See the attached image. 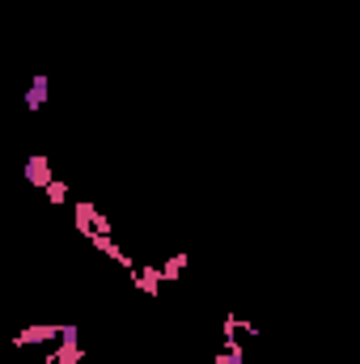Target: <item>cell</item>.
Segmentation results:
<instances>
[{"label": "cell", "mask_w": 360, "mask_h": 364, "mask_svg": "<svg viewBox=\"0 0 360 364\" xmlns=\"http://www.w3.org/2000/svg\"><path fill=\"white\" fill-rule=\"evenodd\" d=\"M212 364H246V356H242V343H225V352H216V360Z\"/></svg>", "instance_id": "8992f818"}, {"label": "cell", "mask_w": 360, "mask_h": 364, "mask_svg": "<svg viewBox=\"0 0 360 364\" xmlns=\"http://www.w3.org/2000/svg\"><path fill=\"white\" fill-rule=\"evenodd\" d=\"M43 195H47V199H51V203H64V199H68V186H64V182H47V186H43Z\"/></svg>", "instance_id": "ba28073f"}, {"label": "cell", "mask_w": 360, "mask_h": 364, "mask_svg": "<svg viewBox=\"0 0 360 364\" xmlns=\"http://www.w3.org/2000/svg\"><path fill=\"white\" fill-rule=\"evenodd\" d=\"M43 364H55V356H51V352H47V356H43Z\"/></svg>", "instance_id": "9c48e42d"}, {"label": "cell", "mask_w": 360, "mask_h": 364, "mask_svg": "<svg viewBox=\"0 0 360 364\" xmlns=\"http://www.w3.org/2000/svg\"><path fill=\"white\" fill-rule=\"evenodd\" d=\"M21 178L34 182V186H47V182L55 178V174H51V161H47L43 153H34V157H30V161L21 166Z\"/></svg>", "instance_id": "3957f363"}, {"label": "cell", "mask_w": 360, "mask_h": 364, "mask_svg": "<svg viewBox=\"0 0 360 364\" xmlns=\"http://www.w3.org/2000/svg\"><path fill=\"white\" fill-rule=\"evenodd\" d=\"M47 90H51V77H47V73L30 77V90H26V110H38V106L47 102Z\"/></svg>", "instance_id": "277c9868"}, {"label": "cell", "mask_w": 360, "mask_h": 364, "mask_svg": "<svg viewBox=\"0 0 360 364\" xmlns=\"http://www.w3.org/2000/svg\"><path fill=\"white\" fill-rule=\"evenodd\" d=\"M64 335V322H38V326H26L13 335V348H38V343H55Z\"/></svg>", "instance_id": "6da1fadb"}, {"label": "cell", "mask_w": 360, "mask_h": 364, "mask_svg": "<svg viewBox=\"0 0 360 364\" xmlns=\"http://www.w3.org/2000/svg\"><path fill=\"white\" fill-rule=\"evenodd\" d=\"M51 356H55V364H85V348L77 343V326H73V322H64L60 348H55Z\"/></svg>", "instance_id": "7a4b0ae2"}, {"label": "cell", "mask_w": 360, "mask_h": 364, "mask_svg": "<svg viewBox=\"0 0 360 364\" xmlns=\"http://www.w3.org/2000/svg\"><path fill=\"white\" fill-rule=\"evenodd\" d=\"M162 284H166V279H162V267H136V288H140V292L153 296Z\"/></svg>", "instance_id": "5b68a950"}, {"label": "cell", "mask_w": 360, "mask_h": 364, "mask_svg": "<svg viewBox=\"0 0 360 364\" xmlns=\"http://www.w3.org/2000/svg\"><path fill=\"white\" fill-rule=\"evenodd\" d=\"M0 178H4V170H0Z\"/></svg>", "instance_id": "30bf717a"}, {"label": "cell", "mask_w": 360, "mask_h": 364, "mask_svg": "<svg viewBox=\"0 0 360 364\" xmlns=\"http://www.w3.org/2000/svg\"><path fill=\"white\" fill-rule=\"evenodd\" d=\"M186 263H191V255H174V259H170V263L162 267V279H166V284H170V279H179Z\"/></svg>", "instance_id": "52a82bcc"}]
</instances>
